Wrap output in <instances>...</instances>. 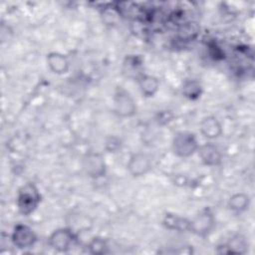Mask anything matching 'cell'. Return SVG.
<instances>
[{"label":"cell","mask_w":255,"mask_h":255,"mask_svg":"<svg viewBox=\"0 0 255 255\" xmlns=\"http://www.w3.org/2000/svg\"><path fill=\"white\" fill-rule=\"evenodd\" d=\"M216 225V220L213 212L209 208H204L199 211L192 219H189L188 232L205 238L211 234Z\"/></svg>","instance_id":"3957f363"},{"label":"cell","mask_w":255,"mask_h":255,"mask_svg":"<svg viewBox=\"0 0 255 255\" xmlns=\"http://www.w3.org/2000/svg\"><path fill=\"white\" fill-rule=\"evenodd\" d=\"M41 193L34 182H27L23 184L17 192L16 204L20 214L29 216L36 211L41 203Z\"/></svg>","instance_id":"6da1fadb"},{"label":"cell","mask_w":255,"mask_h":255,"mask_svg":"<svg viewBox=\"0 0 255 255\" xmlns=\"http://www.w3.org/2000/svg\"><path fill=\"white\" fill-rule=\"evenodd\" d=\"M114 113L122 119L131 118L136 114L137 107L132 96L124 89H118L114 96Z\"/></svg>","instance_id":"5b68a950"},{"label":"cell","mask_w":255,"mask_h":255,"mask_svg":"<svg viewBox=\"0 0 255 255\" xmlns=\"http://www.w3.org/2000/svg\"><path fill=\"white\" fill-rule=\"evenodd\" d=\"M49 70L56 75H64L70 69V61L68 57L60 52H50L46 57Z\"/></svg>","instance_id":"8fae6325"},{"label":"cell","mask_w":255,"mask_h":255,"mask_svg":"<svg viewBox=\"0 0 255 255\" xmlns=\"http://www.w3.org/2000/svg\"><path fill=\"white\" fill-rule=\"evenodd\" d=\"M108 248H109L108 242L103 237H94L91 239V241L88 244V249L91 254L100 255V254L108 253L109 252Z\"/></svg>","instance_id":"e0dca14e"},{"label":"cell","mask_w":255,"mask_h":255,"mask_svg":"<svg viewBox=\"0 0 255 255\" xmlns=\"http://www.w3.org/2000/svg\"><path fill=\"white\" fill-rule=\"evenodd\" d=\"M137 85L140 94L145 98L153 97L159 89V80L147 74H140L137 77Z\"/></svg>","instance_id":"4fadbf2b"},{"label":"cell","mask_w":255,"mask_h":255,"mask_svg":"<svg viewBox=\"0 0 255 255\" xmlns=\"http://www.w3.org/2000/svg\"><path fill=\"white\" fill-rule=\"evenodd\" d=\"M203 93L202 84L198 80H186L181 87V94L189 101L198 100Z\"/></svg>","instance_id":"2e32d148"},{"label":"cell","mask_w":255,"mask_h":255,"mask_svg":"<svg viewBox=\"0 0 255 255\" xmlns=\"http://www.w3.org/2000/svg\"><path fill=\"white\" fill-rule=\"evenodd\" d=\"M248 249V243L242 235H235L229 241L218 246L217 252L220 254H244Z\"/></svg>","instance_id":"7c38bea8"},{"label":"cell","mask_w":255,"mask_h":255,"mask_svg":"<svg viewBox=\"0 0 255 255\" xmlns=\"http://www.w3.org/2000/svg\"><path fill=\"white\" fill-rule=\"evenodd\" d=\"M199 142L194 132L189 130L177 131L171 140V150L174 155L186 158L197 152Z\"/></svg>","instance_id":"7a4b0ae2"},{"label":"cell","mask_w":255,"mask_h":255,"mask_svg":"<svg viewBox=\"0 0 255 255\" xmlns=\"http://www.w3.org/2000/svg\"><path fill=\"white\" fill-rule=\"evenodd\" d=\"M10 240L14 247L20 250H25L33 247L36 244L37 235L30 226L18 223L12 230Z\"/></svg>","instance_id":"52a82bcc"},{"label":"cell","mask_w":255,"mask_h":255,"mask_svg":"<svg viewBox=\"0 0 255 255\" xmlns=\"http://www.w3.org/2000/svg\"><path fill=\"white\" fill-rule=\"evenodd\" d=\"M77 241V235L69 227H61L54 230L49 238L50 247L58 252H68Z\"/></svg>","instance_id":"8992f818"},{"label":"cell","mask_w":255,"mask_h":255,"mask_svg":"<svg viewBox=\"0 0 255 255\" xmlns=\"http://www.w3.org/2000/svg\"><path fill=\"white\" fill-rule=\"evenodd\" d=\"M197 153L201 162L206 166H218L222 162L220 148L211 141L199 144Z\"/></svg>","instance_id":"9c48e42d"},{"label":"cell","mask_w":255,"mask_h":255,"mask_svg":"<svg viewBox=\"0 0 255 255\" xmlns=\"http://www.w3.org/2000/svg\"><path fill=\"white\" fill-rule=\"evenodd\" d=\"M82 168L92 179H100L107 173V162L105 156L97 151H88L82 157Z\"/></svg>","instance_id":"277c9868"},{"label":"cell","mask_w":255,"mask_h":255,"mask_svg":"<svg viewBox=\"0 0 255 255\" xmlns=\"http://www.w3.org/2000/svg\"><path fill=\"white\" fill-rule=\"evenodd\" d=\"M162 225L169 230L178 232H188L189 219L181 217L171 212H167L164 214L162 218Z\"/></svg>","instance_id":"5bb4252c"},{"label":"cell","mask_w":255,"mask_h":255,"mask_svg":"<svg viewBox=\"0 0 255 255\" xmlns=\"http://www.w3.org/2000/svg\"><path fill=\"white\" fill-rule=\"evenodd\" d=\"M250 196L244 192H237L228 199V208L235 214L246 212L250 207Z\"/></svg>","instance_id":"9a60e30c"},{"label":"cell","mask_w":255,"mask_h":255,"mask_svg":"<svg viewBox=\"0 0 255 255\" xmlns=\"http://www.w3.org/2000/svg\"><path fill=\"white\" fill-rule=\"evenodd\" d=\"M172 119H173V115L169 111H164V112H161L158 114L157 122H158V124L166 125L169 122H171Z\"/></svg>","instance_id":"ac0fdd59"},{"label":"cell","mask_w":255,"mask_h":255,"mask_svg":"<svg viewBox=\"0 0 255 255\" xmlns=\"http://www.w3.org/2000/svg\"><path fill=\"white\" fill-rule=\"evenodd\" d=\"M199 129L205 138L211 140L218 138L223 131L222 125L215 116L204 117L199 124Z\"/></svg>","instance_id":"30bf717a"},{"label":"cell","mask_w":255,"mask_h":255,"mask_svg":"<svg viewBox=\"0 0 255 255\" xmlns=\"http://www.w3.org/2000/svg\"><path fill=\"white\" fill-rule=\"evenodd\" d=\"M127 169L132 177H141L152 169V160L145 152L132 153L127 163Z\"/></svg>","instance_id":"ba28073f"}]
</instances>
